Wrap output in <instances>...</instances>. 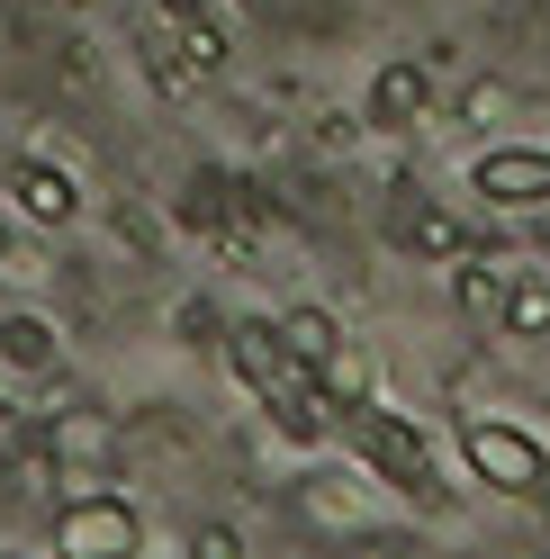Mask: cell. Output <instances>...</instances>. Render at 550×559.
I'll use <instances>...</instances> for the list:
<instances>
[{"label":"cell","instance_id":"cell-5","mask_svg":"<svg viewBox=\"0 0 550 559\" xmlns=\"http://www.w3.org/2000/svg\"><path fill=\"white\" fill-rule=\"evenodd\" d=\"M469 190L488 207H550V145H488L469 163Z\"/></svg>","mask_w":550,"mask_h":559},{"label":"cell","instance_id":"cell-3","mask_svg":"<svg viewBox=\"0 0 550 559\" xmlns=\"http://www.w3.org/2000/svg\"><path fill=\"white\" fill-rule=\"evenodd\" d=\"M55 550L63 559H127V550H145V514L127 497H73L55 514Z\"/></svg>","mask_w":550,"mask_h":559},{"label":"cell","instance_id":"cell-12","mask_svg":"<svg viewBox=\"0 0 550 559\" xmlns=\"http://www.w3.org/2000/svg\"><path fill=\"white\" fill-rule=\"evenodd\" d=\"M505 280H514V271H497V262L461 253V262H452V307H461V317H478V325H497V307H505Z\"/></svg>","mask_w":550,"mask_h":559},{"label":"cell","instance_id":"cell-10","mask_svg":"<svg viewBox=\"0 0 550 559\" xmlns=\"http://www.w3.org/2000/svg\"><path fill=\"white\" fill-rule=\"evenodd\" d=\"M271 334L289 343V361H298V370H325V361L343 353V325L325 317V307H280V325H271Z\"/></svg>","mask_w":550,"mask_h":559},{"label":"cell","instance_id":"cell-8","mask_svg":"<svg viewBox=\"0 0 550 559\" xmlns=\"http://www.w3.org/2000/svg\"><path fill=\"white\" fill-rule=\"evenodd\" d=\"M425 109H433V91H425L416 63H388V73L370 82V99H361L370 135H416V127H425Z\"/></svg>","mask_w":550,"mask_h":559},{"label":"cell","instance_id":"cell-17","mask_svg":"<svg viewBox=\"0 0 550 559\" xmlns=\"http://www.w3.org/2000/svg\"><path fill=\"white\" fill-rule=\"evenodd\" d=\"M27 433H37V425H27L19 406H0V461H19V451H27Z\"/></svg>","mask_w":550,"mask_h":559},{"label":"cell","instance_id":"cell-2","mask_svg":"<svg viewBox=\"0 0 550 559\" xmlns=\"http://www.w3.org/2000/svg\"><path fill=\"white\" fill-rule=\"evenodd\" d=\"M226 370H235V389H253V397H262L271 415H280L289 433H307V406L289 397V389H298L307 370L289 361V343L271 334V325H235V334H226Z\"/></svg>","mask_w":550,"mask_h":559},{"label":"cell","instance_id":"cell-7","mask_svg":"<svg viewBox=\"0 0 550 559\" xmlns=\"http://www.w3.org/2000/svg\"><path fill=\"white\" fill-rule=\"evenodd\" d=\"M46 451L63 469H99V461H118V425L99 406H55L46 415Z\"/></svg>","mask_w":550,"mask_h":559},{"label":"cell","instance_id":"cell-16","mask_svg":"<svg viewBox=\"0 0 550 559\" xmlns=\"http://www.w3.org/2000/svg\"><path fill=\"white\" fill-rule=\"evenodd\" d=\"M325 397H334V406H370V361H361V353H334V361H325Z\"/></svg>","mask_w":550,"mask_h":559},{"label":"cell","instance_id":"cell-4","mask_svg":"<svg viewBox=\"0 0 550 559\" xmlns=\"http://www.w3.org/2000/svg\"><path fill=\"white\" fill-rule=\"evenodd\" d=\"M361 469L406 487V497H433V442L406 415H361Z\"/></svg>","mask_w":550,"mask_h":559},{"label":"cell","instance_id":"cell-14","mask_svg":"<svg viewBox=\"0 0 550 559\" xmlns=\"http://www.w3.org/2000/svg\"><path fill=\"white\" fill-rule=\"evenodd\" d=\"M55 353H63V343H55L46 317H27V307L0 317V361H10V370H55Z\"/></svg>","mask_w":550,"mask_h":559},{"label":"cell","instance_id":"cell-15","mask_svg":"<svg viewBox=\"0 0 550 559\" xmlns=\"http://www.w3.org/2000/svg\"><path fill=\"white\" fill-rule=\"evenodd\" d=\"M497 325H505V334H524V343H541V334H550V280H505Z\"/></svg>","mask_w":550,"mask_h":559},{"label":"cell","instance_id":"cell-1","mask_svg":"<svg viewBox=\"0 0 550 559\" xmlns=\"http://www.w3.org/2000/svg\"><path fill=\"white\" fill-rule=\"evenodd\" d=\"M461 461H469L478 487H497V497H550V451L524 425H505V415H469L461 425Z\"/></svg>","mask_w":550,"mask_h":559},{"label":"cell","instance_id":"cell-6","mask_svg":"<svg viewBox=\"0 0 550 559\" xmlns=\"http://www.w3.org/2000/svg\"><path fill=\"white\" fill-rule=\"evenodd\" d=\"M298 506L316 523H334V533H361V523H380V487H370V469H307Z\"/></svg>","mask_w":550,"mask_h":559},{"label":"cell","instance_id":"cell-13","mask_svg":"<svg viewBox=\"0 0 550 559\" xmlns=\"http://www.w3.org/2000/svg\"><path fill=\"white\" fill-rule=\"evenodd\" d=\"M406 253H416V262H461V253H478V235L452 217V207H416V226H406Z\"/></svg>","mask_w":550,"mask_h":559},{"label":"cell","instance_id":"cell-9","mask_svg":"<svg viewBox=\"0 0 550 559\" xmlns=\"http://www.w3.org/2000/svg\"><path fill=\"white\" fill-rule=\"evenodd\" d=\"M19 217L46 226V235H63V226L82 217V181L63 163H19Z\"/></svg>","mask_w":550,"mask_h":559},{"label":"cell","instance_id":"cell-11","mask_svg":"<svg viewBox=\"0 0 550 559\" xmlns=\"http://www.w3.org/2000/svg\"><path fill=\"white\" fill-rule=\"evenodd\" d=\"M163 19L181 27V55H190V73H226V27L208 19V0H163Z\"/></svg>","mask_w":550,"mask_h":559}]
</instances>
